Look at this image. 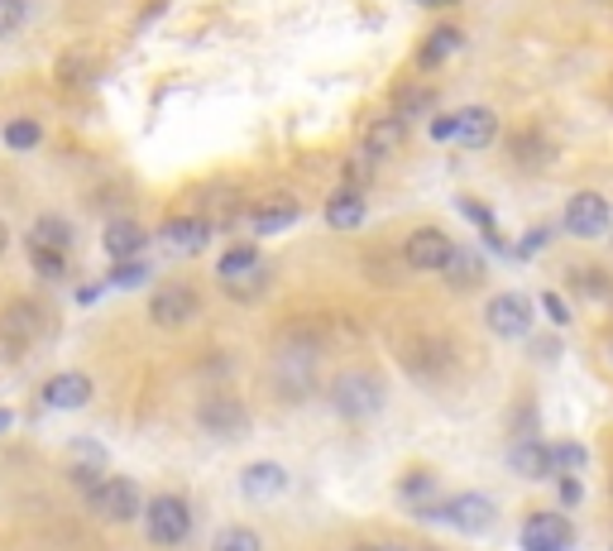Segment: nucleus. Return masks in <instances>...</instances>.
Masks as SVG:
<instances>
[{
  "instance_id": "obj_28",
  "label": "nucleus",
  "mask_w": 613,
  "mask_h": 551,
  "mask_svg": "<svg viewBox=\"0 0 613 551\" xmlns=\"http://www.w3.org/2000/svg\"><path fill=\"white\" fill-rule=\"evenodd\" d=\"M39 139H44L39 120H10V125H5V144H10V149H15V154L39 149Z\"/></svg>"
},
{
  "instance_id": "obj_43",
  "label": "nucleus",
  "mask_w": 613,
  "mask_h": 551,
  "mask_svg": "<svg viewBox=\"0 0 613 551\" xmlns=\"http://www.w3.org/2000/svg\"><path fill=\"white\" fill-rule=\"evenodd\" d=\"M609 240H613V231H609Z\"/></svg>"
},
{
  "instance_id": "obj_9",
  "label": "nucleus",
  "mask_w": 613,
  "mask_h": 551,
  "mask_svg": "<svg viewBox=\"0 0 613 551\" xmlns=\"http://www.w3.org/2000/svg\"><path fill=\"white\" fill-rule=\"evenodd\" d=\"M575 527L566 513H532L523 523V551H571Z\"/></svg>"
},
{
  "instance_id": "obj_2",
  "label": "nucleus",
  "mask_w": 613,
  "mask_h": 551,
  "mask_svg": "<svg viewBox=\"0 0 613 551\" xmlns=\"http://www.w3.org/2000/svg\"><path fill=\"white\" fill-rule=\"evenodd\" d=\"M216 279L231 287L240 303H255V297L263 293V283H269V269H263L255 245H231L225 249V259L216 264Z\"/></svg>"
},
{
  "instance_id": "obj_4",
  "label": "nucleus",
  "mask_w": 613,
  "mask_h": 551,
  "mask_svg": "<svg viewBox=\"0 0 613 551\" xmlns=\"http://www.w3.org/2000/svg\"><path fill=\"white\" fill-rule=\"evenodd\" d=\"M422 518L451 523L455 532H489V527H494V518H499V503L489 499V494H455V499H446V503H431Z\"/></svg>"
},
{
  "instance_id": "obj_18",
  "label": "nucleus",
  "mask_w": 613,
  "mask_h": 551,
  "mask_svg": "<svg viewBox=\"0 0 613 551\" xmlns=\"http://www.w3.org/2000/svg\"><path fill=\"white\" fill-rule=\"evenodd\" d=\"M403 139H407V115H399V111H393V115H379L375 125L365 130V149H369V154H379V159H383V154L399 149Z\"/></svg>"
},
{
  "instance_id": "obj_33",
  "label": "nucleus",
  "mask_w": 613,
  "mask_h": 551,
  "mask_svg": "<svg viewBox=\"0 0 613 551\" xmlns=\"http://www.w3.org/2000/svg\"><path fill=\"white\" fill-rule=\"evenodd\" d=\"M556 489H561V503H566V509H575V503L585 499V489H580V479H575V475H561L556 470Z\"/></svg>"
},
{
  "instance_id": "obj_44",
  "label": "nucleus",
  "mask_w": 613,
  "mask_h": 551,
  "mask_svg": "<svg viewBox=\"0 0 613 551\" xmlns=\"http://www.w3.org/2000/svg\"><path fill=\"white\" fill-rule=\"evenodd\" d=\"M609 489H613V485H609Z\"/></svg>"
},
{
  "instance_id": "obj_22",
  "label": "nucleus",
  "mask_w": 613,
  "mask_h": 551,
  "mask_svg": "<svg viewBox=\"0 0 613 551\" xmlns=\"http://www.w3.org/2000/svg\"><path fill=\"white\" fill-rule=\"evenodd\" d=\"M297 216H303V211H297V201L273 197L269 207H259V211H255V231H259V235H279V231H287V225L297 221Z\"/></svg>"
},
{
  "instance_id": "obj_15",
  "label": "nucleus",
  "mask_w": 613,
  "mask_h": 551,
  "mask_svg": "<svg viewBox=\"0 0 613 551\" xmlns=\"http://www.w3.org/2000/svg\"><path fill=\"white\" fill-rule=\"evenodd\" d=\"M91 399V379L87 375H53L44 383V407H63V413H77L82 403Z\"/></svg>"
},
{
  "instance_id": "obj_19",
  "label": "nucleus",
  "mask_w": 613,
  "mask_h": 551,
  "mask_svg": "<svg viewBox=\"0 0 613 551\" xmlns=\"http://www.w3.org/2000/svg\"><path fill=\"white\" fill-rule=\"evenodd\" d=\"M144 225H135V221H111L106 225V235H101V245H106V255L111 259H135L139 249H144Z\"/></svg>"
},
{
  "instance_id": "obj_5",
  "label": "nucleus",
  "mask_w": 613,
  "mask_h": 551,
  "mask_svg": "<svg viewBox=\"0 0 613 551\" xmlns=\"http://www.w3.org/2000/svg\"><path fill=\"white\" fill-rule=\"evenodd\" d=\"M144 532H149V542H159V547H177V542H187V532H192V509L177 494H159L144 509Z\"/></svg>"
},
{
  "instance_id": "obj_13",
  "label": "nucleus",
  "mask_w": 613,
  "mask_h": 551,
  "mask_svg": "<svg viewBox=\"0 0 613 551\" xmlns=\"http://www.w3.org/2000/svg\"><path fill=\"white\" fill-rule=\"evenodd\" d=\"M365 216H369V201H365V192L359 187H341V192H331L327 197V225L331 231H359Z\"/></svg>"
},
{
  "instance_id": "obj_10",
  "label": "nucleus",
  "mask_w": 613,
  "mask_h": 551,
  "mask_svg": "<svg viewBox=\"0 0 613 551\" xmlns=\"http://www.w3.org/2000/svg\"><path fill=\"white\" fill-rule=\"evenodd\" d=\"M197 293L183 283H168L159 287V293L149 297V317H154V327H187L192 317H197Z\"/></svg>"
},
{
  "instance_id": "obj_32",
  "label": "nucleus",
  "mask_w": 613,
  "mask_h": 551,
  "mask_svg": "<svg viewBox=\"0 0 613 551\" xmlns=\"http://www.w3.org/2000/svg\"><path fill=\"white\" fill-rule=\"evenodd\" d=\"M144 279H149V269H144V264L115 259V269H111V283H115V287H135V283H144Z\"/></svg>"
},
{
  "instance_id": "obj_31",
  "label": "nucleus",
  "mask_w": 613,
  "mask_h": 551,
  "mask_svg": "<svg viewBox=\"0 0 613 551\" xmlns=\"http://www.w3.org/2000/svg\"><path fill=\"white\" fill-rule=\"evenodd\" d=\"M24 20H29V0H0V39L20 34Z\"/></svg>"
},
{
  "instance_id": "obj_14",
  "label": "nucleus",
  "mask_w": 613,
  "mask_h": 551,
  "mask_svg": "<svg viewBox=\"0 0 613 551\" xmlns=\"http://www.w3.org/2000/svg\"><path fill=\"white\" fill-rule=\"evenodd\" d=\"M240 489H245V499H255V503L279 499L287 489V470L273 461H255V465H245V475H240Z\"/></svg>"
},
{
  "instance_id": "obj_27",
  "label": "nucleus",
  "mask_w": 613,
  "mask_h": 551,
  "mask_svg": "<svg viewBox=\"0 0 613 551\" xmlns=\"http://www.w3.org/2000/svg\"><path fill=\"white\" fill-rule=\"evenodd\" d=\"M446 279H451L455 287H470V283H479V279H485V259L470 255V249H455V259H451Z\"/></svg>"
},
{
  "instance_id": "obj_1",
  "label": "nucleus",
  "mask_w": 613,
  "mask_h": 551,
  "mask_svg": "<svg viewBox=\"0 0 613 551\" xmlns=\"http://www.w3.org/2000/svg\"><path fill=\"white\" fill-rule=\"evenodd\" d=\"M331 403L341 417L365 423V417L383 413V379L369 375V369H345V375L331 383Z\"/></svg>"
},
{
  "instance_id": "obj_16",
  "label": "nucleus",
  "mask_w": 613,
  "mask_h": 551,
  "mask_svg": "<svg viewBox=\"0 0 613 551\" xmlns=\"http://www.w3.org/2000/svg\"><path fill=\"white\" fill-rule=\"evenodd\" d=\"M197 423L211 431V437H240L245 431V407L231 403V399H207L197 413Z\"/></svg>"
},
{
  "instance_id": "obj_17",
  "label": "nucleus",
  "mask_w": 613,
  "mask_h": 551,
  "mask_svg": "<svg viewBox=\"0 0 613 551\" xmlns=\"http://www.w3.org/2000/svg\"><path fill=\"white\" fill-rule=\"evenodd\" d=\"M508 465L527 479H547L556 470V455H551V446H542V441H518V446L508 451Z\"/></svg>"
},
{
  "instance_id": "obj_26",
  "label": "nucleus",
  "mask_w": 613,
  "mask_h": 551,
  "mask_svg": "<svg viewBox=\"0 0 613 551\" xmlns=\"http://www.w3.org/2000/svg\"><path fill=\"white\" fill-rule=\"evenodd\" d=\"M29 259H34V273L48 283L68 279V249H44V245H29Z\"/></svg>"
},
{
  "instance_id": "obj_24",
  "label": "nucleus",
  "mask_w": 613,
  "mask_h": 551,
  "mask_svg": "<svg viewBox=\"0 0 613 551\" xmlns=\"http://www.w3.org/2000/svg\"><path fill=\"white\" fill-rule=\"evenodd\" d=\"M106 465V451H101V441H91V437H82V441H72V475L77 479H87L91 485V475Z\"/></svg>"
},
{
  "instance_id": "obj_35",
  "label": "nucleus",
  "mask_w": 613,
  "mask_h": 551,
  "mask_svg": "<svg viewBox=\"0 0 613 551\" xmlns=\"http://www.w3.org/2000/svg\"><path fill=\"white\" fill-rule=\"evenodd\" d=\"M551 455H556V470H575V465H585L580 446H551Z\"/></svg>"
},
{
  "instance_id": "obj_34",
  "label": "nucleus",
  "mask_w": 613,
  "mask_h": 551,
  "mask_svg": "<svg viewBox=\"0 0 613 551\" xmlns=\"http://www.w3.org/2000/svg\"><path fill=\"white\" fill-rule=\"evenodd\" d=\"M431 106V91H399V115H417Z\"/></svg>"
},
{
  "instance_id": "obj_30",
  "label": "nucleus",
  "mask_w": 613,
  "mask_h": 551,
  "mask_svg": "<svg viewBox=\"0 0 613 551\" xmlns=\"http://www.w3.org/2000/svg\"><path fill=\"white\" fill-rule=\"evenodd\" d=\"M211 551H259V537L249 532V527H225L211 542Z\"/></svg>"
},
{
  "instance_id": "obj_29",
  "label": "nucleus",
  "mask_w": 613,
  "mask_h": 551,
  "mask_svg": "<svg viewBox=\"0 0 613 551\" xmlns=\"http://www.w3.org/2000/svg\"><path fill=\"white\" fill-rule=\"evenodd\" d=\"M0 331L15 335V341H29V335H39V311L34 307H10L5 321H0Z\"/></svg>"
},
{
  "instance_id": "obj_41",
  "label": "nucleus",
  "mask_w": 613,
  "mask_h": 551,
  "mask_svg": "<svg viewBox=\"0 0 613 551\" xmlns=\"http://www.w3.org/2000/svg\"><path fill=\"white\" fill-rule=\"evenodd\" d=\"M355 551H399V547H355Z\"/></svg>"
},
{
  "instance_id": "obj_25",
  "label": "nucleus",
  "mask_w": 613,
  "mask_h": 551,
  "mask_svg": "<svg viewBox=\"0 0 613 551\" xmlns=\"http://www.w3.org/2000/svg\"><path fill=\"white\" fill-rule=\"evenodd\" d=\"M431 494H437V479H431V475H407L403 485H399V499L417 513V518L431 509Z\"/></svg>"
},
{
  "instance_id": "obj_39",
  "label": "nucleus",
  "mask_w": 613,
  "mask_h": 551,
  "mask_svg": "<svg viewBox=\"0 0 613 551\" xmlns=\"http://www.w3.org/2000/svg\"><path fill=\"white\" fill-rule=\"evenodd\" d=\"M422 10H446V5H461V0H417Z\"/></svg>"
},
{
  "instance_id": "obj_12",
  "label": "nucleus",
  "mask_w": 613,
  "mask_h": 551,
  "mask_svg": "<svg viewBox=\"0 0 613 551\" xmlns=\"http://www.w3.org/2000/svg\"><path fill=\"white\" fill-rule=\"evenodd\" d=\"M494 139H499V115L489 106H465L455 115V144L461 149H489Z\"/></svg>"
},
{
  "instance_id": "obj_23",
  "label": "nucleus",
  "mask_w": 613,
  "mask_h": 551,
  "mask_svg": "<svg viewBox=\"0 0 613 551\" xmlns=\"http://www.w3.org/2000/svg\"><path fill=\"white\" fill-rule=\"evenodd\" d=\"M29 245H44V249H68L72 245V225L63 216H39L29 225Z\"/></svg>"
},
{
  "instance_id": "obj_40",
  "label": "nucleus",
  "mask_w": 613,
  "mask_h": 551,
  "mask_svg": "<svg viewBox=\"0 0 613 551\" xmlns=\"http://www.w3.org/2000/svg\"><path fill=\"white\" fill-rule=\"evenodd\" d=\"M10 427V413H5V407H0V431H5Z\"/></svg>"
},
{
  "instance_id": "obj_8",
  "label": "nucleus",
  "mask_w": 613,
  "mask_h": 551,
  "mask_svg": "<svg viewBox=\"0 0 613 551\" xmlns=\"http://www.w3.org/2000/svg\"><path fill=\"white\" fill-rule=\"evenodd\" d=\"M87 499L96 503V513H101V518H115V523H130L139 513V485H135V479H125V475L91 485Z\"/></svg>"
},
{
  "instance_id": "obj_11",
  "label": "nucleus",
  "mask_w": 613,
  "mask_h": 551,
  "mask_svg": "<svg viewBox=\"0 0 613 551\" xmlns=\"http://www.w3.org/2000/svg\"><path fill=\"white\" fill-rule=\"evenodd\" d=\"M159 240L173 249V255H201L207 240H211V221L207 216H173V221H163Z\"/></svg>"
},
{
  "instance_id": "obj_36",
  "label": "nucleus",
  "mask_w": 613,
  "mask_h": 551,
  "mask_svg": "<svg viewBox=\"0 0 613 551\" xmlns=\"http://www.w3.org/2000/svg\"><path fill=\"white\" fill-rule=\"evenodd\" d=\"M542 307H547V317H551V321H556V327H566V321H571V307H566V303H561V297H556V293H542Z\"/></svg>"
},
{
  "instance_id": "obj_38",
  "label": "nucleus",
  "mask_w": 613,
  "mask_h": 551,
  "mask_svg": "<svg viewBox=\"0 0 613 551\" xmlns=\"http://www.w3.org/2000/svg\"><path fill=\"white\" fill-rule=\"evenodd\" d=\"M96 297H101V287H96V283H87V287H82V293H77V303H82V307H91Z\"/></svg>"
},
{
  "instance_id": "obj_20",
  "label": "nucleus",
  "mask_w": 613,
  "mask_h": 551,
  "mask_svg": "<svg viewBox=\"0 0 613 551\" xmlns=\"http://www.w3.org/2000/svg\"><path fill=\"white\" fill-rule=\"evenodd\" d=\"M461 44H465V34L455 29V24H441V29L427 34L422 53H417V68H441L451 53H461Z\"/></svg>"
},
{
  "instance_id": "obj_3",
  "label": "nucleus",
  "mask_w": 613,
  "mask_h": 551,
  "mask_svg": "<svg viewBox=\"0 0 613 551\" xmlns=\"http://www.w3.org/2000/svg\"><path fill=\"white\" fill-rule=\"evenodd\" d=\"M561 231L575 235V240H604L613 231V207L604 192H575L566 201V211H561Z\"/></svg>"
},
{
  "instance_id": "obj_37",
  "label": "nucleus",
  "mask_w": 613,
  "mask_h": 551,
  "mask_svg": "<svg viewBox=\"0 0 613 551\" xmlns=\"http://www.w3.org/2000/svg\"><path fill=\"white\" fill-rule=\"evenodd\" d=\"M431 139H455V115H437V120H431Z\"/></svg>"
},
{
  "instance_id": "obj_21",
  "label": "nucleus",
  "mask_w": 613,
  "mask_h": 551,
  "mask_svg": "<svg viewBox=\"0 0 613 551\" xmlns=\"http://www.w3.org/2000/svg\"><path fill=\"white\" fill-rule=\"evenodd\" d=\"M513 163L518 168H547L551 159H556V144H547L542 135H532V130H527V135H518L513 139Z\"/></svg>"
},
{
  "instance_id": "obj_42",
  "label": "nucleus",
  "mask_w": 613,
  "mask_h": 551,
  "mask_svg": "<svg viewBox=\"0 0 613 551\" xmlns=\"http://www.w3.org/2000/svg\"><path fill=\"white\" fill-rule=\"evenodd\" d=\"M5 240H10V235H5V225H0V249H5Z\"/></svg>"
},
{
  "instance_id": "obj_6",
  "label": "nucleus",
  "mask_w": 613,
  "mask_h": 551,
  "mask_svg": "<svg viewBox=\"0 0 613 551\" xmlns=\"http://www.w3.org/2000/svg\"><path fill=\"white\" fill-rule=\"evenodd\" d=\"M403 259H407V269H417V273H446L455 259V240L446 231H437V225H422V231L407 235Z\"/></svg>"
},
{
  "instance_id": "obj_7",
  "label": "nucleus",
  "mask_w": 613,
  "mask_h": 551,
  "mask_svg": "<svg viewBox=\"0 0 613 551\" xmlns=\"http://www.w3.org/2000/svg\"><path fill=\"white\" fill-rule=\"evenodd\" d=\"M485 321L499 341H523V335L532 331V303H527L523 293H499V297H489Z\"/></svg>"
}]
</instances>
